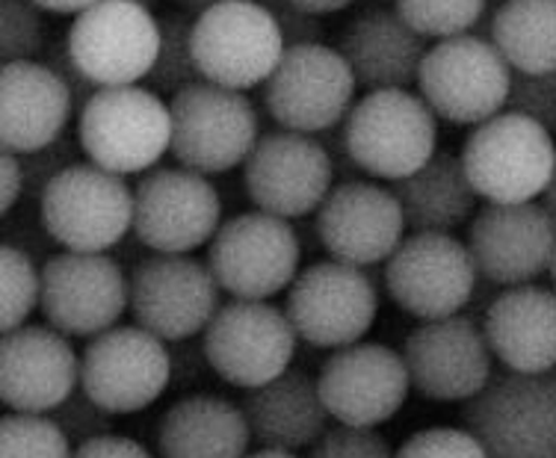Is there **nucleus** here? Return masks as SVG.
<instances>
[{
	"mask_svg": "<svg viewBox=\"0 0 556 458\" xmlns=\"http://www.w3.org/2000/svg\"><path fill=\"white\" fill-rule=\"evenodd\" d=\"M3 243L22 249L24 255H30L39 267H45V264L56 255V240L48 234V228L42 225V219H18V222H15V219L7 216V234H3Z\"/></svg>",
	"mask_w": 556,
	"mask_h": 458,
	"instance_id": "c03bdc74",
	"label": "nucleus"
},
{
	"mask_svg": "<svg viewBox=\"0 0 556 458\" xmlns=\"http://www.w3.org/2000/svg\"><path fill=\"white\" fill-rule=\"evenodd\" d=\"M492 42L513 72H556V0H503L494 10Z\"/></svg>",
	"mask_w": 556,
	"mask_h": 458,
	"instance_id": "7c9ffc66",
	"label": "nucleus"
},
{
	"mask_svg": "<svg viewBox=\"0 0 556 458\" xmlns=\"http://www.w3.org/2000/svg\"><path fill=\"white\" fill-rule=\"evenodd\" d=\"M0 458H75V444L48 415H12L0 423Z\"/></svg>",
	"mask_w": 556,
	"mask_h": 458,
	"instance_id": "72a5a7b5",
	"label": "nucleus"
},
{
	"mask_svg": "<svg viewBox=\"0 0 556 458\" xmlns=\"http://www.w3.org/2000/svg\"><path fill=\"white\" fill-rule=\"evenodd\" d=\"M75 458H154L139 441L128 435H101L75 447Z\"/></svg>",
	"mask_w": 556,
	"mask_h": 458,
	"instance_id": "49530a36",
	"label": "nucleus"
},
{
	"mask_svg": "<svg viewBox=\"0 0 556 458\" xmlns=\"http://www.w3.org/2000/svg\"><path fill=\"white\" fill-rule=\"evenodd\" d=\"M293 3L302 7V10H308L311 15H332V12L346 10L353 0H293Z\"/></svg>",
	"mask_w": 556,
	"mask_h": 458,
	"instance_id": "3c124183",
	"label": "nucleus"
},
{
	"mask_svg": "<svg viewBox=\"0 0 556 458\" xmlns=\"http://www.w3.org/2000/svg\"><path fill=\"white\" fill-rule=\"evenodd\" d=\"M193 51L204 80L247 92L267 84L288 44L261 0H235L195 18Z\"/></svg>",
	"mask_w": 556,
	"mask_h": 458,
	"instance_id": "2eb2a0df",
	"label": "nucleus"
},
{
	"mask_svg": "<svg viewBox=\"0 0 556 458\" xmlns=\"http://www.w3.org/2000/svg\"><path fill=\"white\" fill-rule=\"evenodd\" d=\"M65 44L98 89L137 86L151 75L161 51V18L128 0H98L75 15Z\"/></svg>",
	"mask_w": 556,
	"mask_h": 458,
	"instance_id": "f3484780",
	"label": "nucleus"
},
{
	"mask_svg": "<svg viewBox=\"0 0 556 458\" xmlns=\"http://www.w3.org/2000/svg\"><path fill=\"white\" fill-rule=\"evenodd\" d=\"M513 75L492 39L462 33L429 48L417 89L439 118L477 128L506 110Z\"/></svg>",
	"mask_w": 556,
	"mask_h": 458,
	"instance_id": "6e6552de",
	"label": "nucleus"
},
{
	"mask_svg": "<svg viewBox=\"0 0 556 458\" xmlns=\"http://www.w3.org/2000/svg\"><path fill=\"white\" fill-rule=\"evenodd\" d=\"M482 331L494 361L509 373H554L556 370V290L521 284L501 290L482 314Z\"/></svg>",
	"mask_w": 556,
	"mask_h": 458,
	"instance_id": "a878e982",
	"label": "nucleus"
},
{
	"mask_svg": "<svg viewBox=\"0 0 556 458\" xmlns=\"http://www.w3.org/2000/svg\"><path fill=\"white\" fill-rule=\"evenodd\" d=\"M39 219L63 252L110 255L134 231V190L116 171L75 163L48 183Z\"/></svg>",
	"mask_w": 556,
	"mask_h": 458,
	"instance_id": "39448f33",
	"label": "nucleus"
},
{
	"mask_svg": "<svg viewBox=\"0 0 556 458\" xmlns=\"http://www.w3.org/2000/svg\"><path fill=\"white\" fill-rule=\"evenodd\" d=\"M542 204H545L547 211H551V216L556 219V169H554V178H551V183H547L545 195H542Z\"/></svg>",
	"mask_w": 556,
	"mask_h": 458,
	"instance_id": "864d4df0",
	"label": "nucleus"
},
{
	"mask_svg": "<svg viewBox=\"0 0 556 458\" xmlns=\"http://www.w3.org/2000/svg\"><path fill=\"white\" fill-rule=\"evenodd\" d=\"M293 329L314 349L362 343L379 314V288L370 272L341 260H317L296 276L285 298Z\"/></svg>",
	"mask_w": 556,
	"mask_h": 458,
	"instance_id": "9b49d317",
	"label": "nucleus"
},
{
	"mask_svg": "<svg viewBox=\"0 0 556 458\" xmlns=\"http://www.w3.org/2000/svg\"><path fill=\"white\" fill-rule=\"evenodd\" d=\"M462 166L485 204L542 199L556 169L554 133L518 113H497L465 137Z\"/></svg>",
	"mask_w": 556,
	"mask_h": 458,
	"instance_id": "f257e3e1",
	"label": "nucleus"
},
{
	"mask_svg": "<svg viewBox=\"0 0 556 458\" xmlns=\"http://www.w3.org/2000/svg\"><path fill=\"white\" fill-rule=\"evenodd\" d=\"M45 12H56V15H80L89 7H96L98 0H36Z\"/></svg>",
	"mask_w": 556,
	"mask_h": 458,
	"instance_id": "8fccbe9b",
	"label": "nucleus"
},
{
	"mask_svg": "<svg viewBox=\"0 0 556 458\" xmlns=\"http://www.w3.org/2000/svg\"><path fill=\"white\" fill-rule=\"evenodd\" d=\"M80 387V355L54 326H22L0 341V399L18 415H51Z\"/></svg>",
	"mask_w": 556,
	"mask_h": 458,
	"instance_id": "b1692460",
	"label": "nucleus"
},
{
	"mask_svg": "<svg viewBox=\"0 0 556 458\" xmlns=\"http://www.w3.org/2000/svg\"><path fill=\"white\" fill-rule=\"evenodd\" d=\"M276 18L278 30L285 36L288 48H300V44H323V24L320 15H311L308 10L296 7L293 0H261Z\"/></svg>",
	"mask_w": 556,
	"mask_h": 458,
	"instance_id": "79ce46f5",
	"label": "nucleus"
},
{
	"mask_svg": "<svg viewBox=\"0 0 556 458\" xmlns=\"http://www.w3.org/2000/svg\"><path fill=\"white\" fill-rule=\"evenodd\" d=\"M80 139H72L68 133L60 137L51 145H45L30 154H18L24 169V181H27V195L30 199H42V192L48 190V183L60 178L68 166H75L77 154H80Z\"/></svg>",
	"mask_w": 556,
	"mask_h": 458,
	"instance_id": "ea45409f",
	"label": "nucleus"
},
{
	"mask_svg": "<svg viewBox=\"0 0 556 458\" xmlns=\"http://www.w3.org/2000/svg\"><path fill=\"white\" fill-rule=\"evenodd\" d=\"M130 310V276L113 255L56 252L42 267V314L65 338L92 341Z\"/></svg>",
	"mask_w": 556,
	"mask_h": 458,
	"instance_id": "6ab92c4d",
	"label": "nucleus"
},
{
	"mask_svg": "<svg viewBox=\"0 0 556 458\" xmlns=\"http://www.w3.org/2000/svg\"><path fill=\"white\" fill-rule=\"evenodd\" d=\"M178 7H181V12H187V15H204L207 10H214V7H223V3H235V0H175Z\"/></svg>",
	"mask_w": 556,
	"mask_h": 458,
	"instance_id": "603ef678",
	"label": "nucleus"
},
{
	"mask_svg": "<svg viewBox=\"0 0 556 458\" xmlns=\"http://www.w3.org/2000/svg\"><path fill=\"white\" fill-rule=\"evenodd\" d=\"M0 171H3V181H0V211H3V216H10L15 211V204L22 202V195H27V181H24V169L18 154L3 151Z\"/></svg>",
	"mask_w": 556,
	"mask_h": 458,
	"instance_id": "de8ad7c7",
	"label": "nucleus"
},
{
	"mask_svg": "<svg viewBox=\"0 0 556 458\" xmlns=\"http://www.w3.org/2000/svg\"><path fill=\"white\" fill-rule=\"evenodd\" d=\"M506 113H518L556 133V72L551 75H513Z\"/></svg>",
	"mask_w": 556,
	"mask_h": 458,
	"instance_id": "58836bf2",
	"label": "nucleus"
},
{
	"mask_svg": "<svg viewBox=\"0 0 556 458\" xmlns=\"http://www.w3.org/2000/svg\"><path fill=\"white\" fill-rule=\"evenodd\" d=\"M249 429L261 449H281L296 453L311 449L329 432V408L323 403L317 379L302 370L290 367L264 387L247 391L243 396Z\"/></svg>",
	"mask_w": 556,
	"mask_h": 458,
	"instance_id": "cd10ccee",
	"label": "nucleus"
},
{
	"mask_svg": "<svg viewBox=\"0 0 556 458\" xmlns=\"http://www.w3.org/2000/svg\"><path fill=\"white\" fill-rule=\"evenodd\" d=\"M172 352V387H199L207 376H216L207 352H204L202 338L193 341L169 343Z\"/></svg>",
	"mask_w": 556,
	"mask_h": 458,
	"instance_id": "37998d69",
	"label": "nucleus"
},
{
	"mask_svg": "<svg viewBox=\"0 0 556 458\" xmlns=\"http://www.w3.org/2000/svg\"><path fill=\"white\" fill-rule=\"evenodd\" d=\"M128 3H137V7H146V10H151V7H154L157 0H128Z\"/></svg>",
	"mask_w": 556,
	"mask_h": 458,
	"instance_id": "6e6d98bb",
	"label": "nucleus"
},
{
	"mask_svg": "<svg viewBox=\"0 0 556 458\" xmlns=\"http://www.w3.org/2000/svg\"><path fill=\"white\" fill-rule=\"evenodd\" d=\"M252 444L243 405L207 391L181 396L157 420L161 458H247Z\"/></svg>",
	"mask_w": 556,
	"mask_h": 458,
	"instance_id": "c85d7f7f",
	"label": "nucleus"
},
{
	"mask_svg": "<svg viewBox=\"0 0 556 458\" xmlns=\"http://www.w3.org/2000/svg\"><path fill=\"white\" fill-rule=\"evenodd\" d=\"M551 278H554V290H556V257H554V267H551Z\"/></svg>",
	"mask_w": 556,
	"mask_h": 458,
	"instance_id": "4d7b16f0",
	"label": "nucleus"
},
{
	"mask_svg": "<svg viewBox=\"0 0 556 458\" xmlns=\"http://www.w3.org/2000/svg\"><path fill=\"white\" fill-rule=\"evenodd\" d=\"M317 384L334 423L355 429H379L394 420L412 394L403 352L374 341L334 349L323 361Z\"/></svg>",
	"mask_w": 556,
	"mask_h": 458,
	"instance_id": "412c9836",
	"label": "nucleus"
},
{
	"mask_svg": "<svg viewBox=\"0 0 556 458\" xmlns=\"http://www.w3.org/2000/svg\"><path fill=\"white\" fill-rule=\"evenodd\" d=\"M128 276L134 320L166 343L202 338L223 308V288L193 255L139 257Z\"/></svg>",
	"mask_w": 556,
	"mask_h": 458,
	"instance_id": "4468645a",
	"label": "nucleus"
},
{
	"mask_svg": "<svg viewBox=\"0 0 556 458\" xmlns=\"http://www.w3.org/2000/svg\"><path fill=\"white\" fill-rule=\"evenodd\" d=\"M54 417V423L65 432V437L80 447V444H89V441H96L101 435H113V429H116V417L104 411L101 405L92 399V396H86L80 387H77L75 394L68 396L60 408H54L51 415Z\"/></svg>",
	"mask_w": 556,
	"mask_h": 458,
	"instance_id": "4c0bfd02",
	"label": "nucleus"
},
{
	"mask_svg": "<svg viewBox=\"0 0 556 458\" xmlns=\"http://www.w3.org/2000/svg\"><path fill=\"white\" fill-rule=\"evenodd\" d=\"M462 427L489 458H556V370L494 373L489 387L465 403Z\"/></svg>",
	"mask_w": 556,
	"mask_h": 458,
	"instance_id": "0eeeda50",
	"label": "nucleus"
},
{
	"mask_svg": "<svg viewBox=\"0 0 556 458\" xmlns=\"http://www.w3.org/2000/svg\"><path fill=\"white\" fill-rule=\"evenodd\" d=\"M355 92L358 80L338 48L300 44L285 51L276 72L261 86V101L278 128L320 137L346 122Z\"/></svg>",
	"mask_w": 556,
	"mask_h": 458,
	"instance_id": "1a4fd4ad",
	"label": "nucleus"
},
{
	"mask_svg": "<svg viewBox=\"0 0 556 458\" xmlns=\"http://www.w3.org/2000/svg\"><path fill=\"white\" fill-rule=\"evenodd\" d=\"M480 278L497 288L535 284L556 257V219L542 202L485 204L468 225Z\"/></svg>",
	"mask_w": 556,
	"mask_h": 458,
	"instance_id": "4be33fe9",
	"label": "nucleus"
},
{
	"mask_svg": "<svg viewBox=\"0 0 556 458\" xmlns=\"http://www.w3.org/2000/svg\"><path fill=\"white\" fill-rule=\"evenodd\" d=\"M326 145L329 151V157H332V166H334V178H341V181H358L364 178V171L355 166L353 154L346 149V139H343V125L334 130H326L317 137Z\"/></svg>",
	"mask_w": 556,
	"mask_h": 458,
	"instance_id": "09e8293b",
	"label": "nucleus"
},
{
	"mask_svg": "<svg viewBox=\"0 0 556 458\" xmlns=\"http://www.w3.org/2000/svg\"><path fill=\"white\" fill-rule=\"evenodd\" d=\"M75 96L45 63H7L0 72V142L3 151L30 154L65 137Z\"/></svg>",
	"mask_w": 556,
	"mask_h": 458,
	"instance_id": "bb28decb",
	"label": "nucleus"
},
{
	"mask_svg": "<svg viewBox=\"0 0 556 458\" xmlns=\"http://www.w3.org/2000/svg\"><path fill=\"white\" fill-rule=\"evenodd\" d=\"M391 190L400 199L412 234H453L462 225H471L480 202L462 157L450 151H435L424 169L396 181Z\"/></svg>",
	"mask_w": 556,
	"mask_h": 458,
	"instance_id": "c756f323",
	"label": "nucleus"
},
{
	"mask_svg": "<svg viewBox=\"0 0 556 458\" xmlns=\"http://www.w3.org/2000/svg\"><path fill=\"white\" fill-rule=\"evenodd\" d=\"M223 225V199L199 171L151 169L134 187V237L154 255H193Z\"/></svg>",
	"mask_w": 556,
	"mask_h": 458,
	"instance_id": "dca6fc26",
	"label": "nucleus"
},
{
	"mask_svg": "<svg viewBox=\"0 0 556 458\" xmlns=\"http://www.w3.org/2000/svg\"><path fill=\"white\" fill-rule=\"evenodd\" d=\"M338 51L353 68L358 86L367 92L379 89H408L420 77L427 60V36L386 3H374L355 15L341 33Z\"/></svg>",
	"mask_w": 556,
	"mask_h": 458,
	"instance_id": "393cba45",
	"label": "nucleus"
},
{
	"mask_svg": "<svg viewBox=\"0 0 556 458\" xmlns=\"http://www.w3.org/2000/svg\"><path fill=\"white\" fill-rule=\"evenodd\" d=\"M308 458H396V449L376 429L332 427L308 449Z\"/></svg>",
	"mask_w": 556,
	"mask_h": 458,
	"instance_id": "a19ab883",
	"label": "nucleus"
},
{
	"mask_svg": "<svg viewBox=\"0 0 556 458\" xmlns=\"http://www.w3.org/2000/svg\"><path fill=\"white\" fill-rule=\"evenodd\" d=\"M247 458H300L296 453H281V449H255Z\"/></svg>",
	"mask_w": 556,
	"mask_h": 458,
	"instance_id": "5fc2aeb1",
	"label": "nucleus"
},
{
	"mask_svg": "<svg viewBox=\"0 0 556 458\" xmlns=\"http://www.w3.org/2000/svg\"><path fill=\"white\" fill-rule=\"evenodd\" d=\"M207 361L223 382L255 391L281 373H288L296 358L300 334L288 310L273 302L231 298L202 334Z\"/></svg>",
	"mask_w": 556,
	"mask_h": 458,
	"instance_id": "9d476101",
	"label": "nucleus"
},
{
	"mask_svg": "<svg viewBox=\"0 0 556 458\" xmlns=\"http://www.w3.org/2000/svg\"><path fill=\"white\" fill-rule=\"evenodd\" d=\"M343 139L364 175L396 183L435 157L439 116L408 89H379L355 101Z\"/></svg>",
	"mask_w": 556,
	"mask_h": 458,
	"instance_id": "f03ea898",
	"label": "nucleus"
},
{
	"mask_svg": "<svg viewBox=\"0 0 556 458\" xmlns=\"http://www.w3.org/2000/svg\"><path fill=\"white\" fill-rule=\"evenodd\" d=\"M193 15L187 12H169L161 18V51L154 60L149 80L151 92L157 96H178L187 86L204 80L202 68L195 63L193 51Z\"/></svg>",
	"mask_w": 556,
	"mask_h": 458,
	"instance_id": "2f4dec72",
	"label": "nucleus"
},
{
	"mask_svg": "<svg viewBox=\"0 0 556 458\" xmlns=\"http://www.w3.org/2000/svg\"><path fill=\"white\" fill-rule=\"evenodd\" d=\"M172 157L199 175H223L243 166L261 139V116L247 92L211 80L187 86L169 101Z\"/></svg>",
	"mask_w": 556,
	"mask_h": 458,
	"instance_id": "20e7f679",
	"label": "nucleus"
},
{
	"mask_svg": "<svg viewBox=\"0 0 556 458\" xmlns=\"http://www.w3.org/2000/svg\"><path fill=\"white\" fill-rule=\"evenodd\" d=\"M42 63L48 65V68H51V72H54V75L60 77L65 86H68V92L75 96L77 107H84L86 101H89V98L98 92V86L92 84V80H89V77L80 72V68H77L75 56H72V51H68L65 39H63V42L48 44V51H45Z\"/></svg>",
	"mask_w": 556,
	"mask_h": 458,
	"instance_id": "a18cd8bd",
	"label": "nucleus"
},
{
	"mask_svg": "<svg viewBox=\"0 0 556 458\" xmlns=\"http://www.w3.org/2000/svg\"><path fill=\"white\" fill-rule=\"evenodd\" d=\"M204 264L231 298L269 302L302 272V240L288 219L249 211L219 225Z\"/></svg>",
	"mask_w": 556,
	"mask_h": 458,
	"instance_id": "423d86ee",
	"label": "nucleus"
},
{
	"mask_svg": "<svg viewBox=\"0 0 556 458\" xmlns=\"http://www.w3.org/2000/svg\"><path fill=\"white\" fill-rule=\"evenodd\" d=\"M172 387V352L142 326H116L80 352V391L113 417L137 415Z\"/></svg>",
	"mask_w": 556,
	"mask_h": 458,
	"instance_id": "f8f14e48",
	"label": "nucleus"
},
{
	"mask_svg": "<svg viewBox=\"0 0 556 458\" xmlns=\"http://www.w3.org/2000/svg\"><path fill=\"white\" fill-rule=\"evenodd\" d=\"M396 458H489L477 437L462 427H429L408 435Z\"/></svg>",
	"mask_w": 556,
	"mask_h": 458,
	"instance_id": "e433bc0d",
	"label": "nucleus"
},
{
	"mask_svg": "<svg viewBox=\"0 0 556 458\" xmlns=\"http://www.w3.org/2000/svg\"><path fill=\"white\" fill-rule=\"evenodd\" d=\"M314 228L332 260L367 269L388 264L406 240L408 222L394 190L358 178L334 183L317 211Z\"/></svg>",
	"mask_w": 556,
	"mask_h": 458,
	"instance_id": "5701e85b",
	"label": "nucleus"
},
{
	"mask_svg": "<svg viewBox=\"0 0 556 458\" xmlns=\"http://www.w3.org/2000/svg\"><path fill=\"white\" fill-rule=\"evenodd\" d=\"M394 10L427 39L471 33L489 12V0H394Z\"/></svg>",
	"mask_w": 556,
	"mask_h": 458,
	"instance_id": "f704fd0d",
	"label": "nucleus"
},
{
	"mask_svg": "<svg viewBox=\"0 0 556 458\" xmlns=\"http://www.w3.org/2000/svg\"><path fill=\"white\" fill-rule=\"evenodd\" d=\"M480 269L453 234H408L386 264V290L396 308L420 322L465 314Z\"/></svg>",
	"mask_w": 556,
	"mask_h": 458,
	"instance_id": "ddd939ff",
	"label": "nucleus"
},
{
	"mask_svg": "<svg viewBox=\"0 0 556 458\" xmlns=\"http://www.w3.org/2000/svg\"><path fill=\"white\" fill-rule=\"evenodd\" d=\"M243 183L257 211L278 219H302L320 211L334 190V166L317 137L267 130L243 163Z\"/></svg>",
	"mask_w": 556,
	"mask_h": 458,
	"instance_id": "a211bd4d",
	"label": "nucleus"
},
{
	"mask_svg": "<svg viewBox=\"0 0 556 458\" xmlns=\"http://www.w3.org/2000/svg\"><path fill=\"white\" fill-rule=\"evenodd\" d=\"M77 139L89 163L122 178L157 169L172 151L169 104L139 84L98 89L80 107Z\"/></svg>",
	"mask_w": 556,
	"mask_h": 458,
	"instance_id": "7ed1b4c3",
	"label": "nucleus"
},
{
	"mask_svg": "<svg viewBox=\"0 0 556 458\" xmlns=\"http://www.w3.org/2000/svg\"><path fill=\"white\" fill-rule=\"evenodd\" d=\"M412 391L432 403H471L494 379V352L471 314L420 322L403 343Z\"/></svg>",
	"mask_w": 556,
	"mask_h": 458,
	"instance_id": "aec40b11",
	"label": "nucleus"
},
{
	"mask_svg": "<svg viewBox=\"0 0 556 458\" xmlns=\"http://www.w3.org/2000/svg\"><path fill=\"white\" fill-rule=\"evenodd\" d=\"M0 22H3V36H0L3 65L27 63L42 54L48 22L36 0H0Z\"/></svg>",
	"mask_w": 556,
	"mask_h": 458,
	"instance_id": "c9c22d12",
	"label": "nucleus"
},
{
	"mask_svg": "<svg viewBox=\"0 0 556 458\" xmlns=\"http://www.w3.org/2000/svg\"><path fill=\"white\" fill-rule=\"evenodd\" d=\"M0 288H3V308H0V329L3 334L22 329L42 308V267L24 255L22 249L3 243L0 255Z\"/></svg>",
	"mask_w": 556,
	"mask_h": 458,
	"instance_id": "473e14b6",
	"label": "nucleus"
}]
</instances>
